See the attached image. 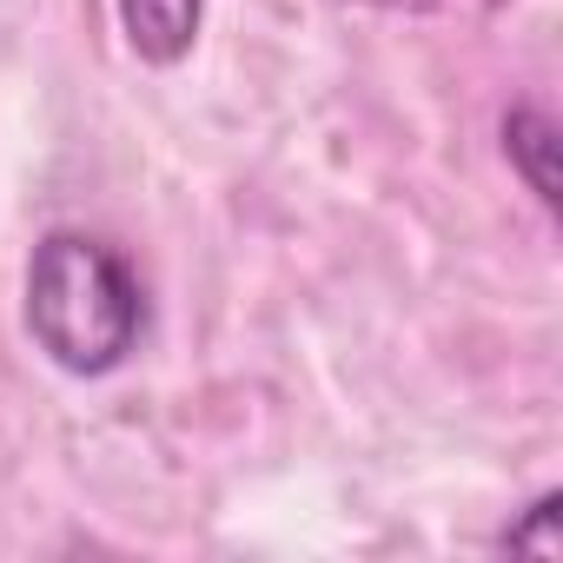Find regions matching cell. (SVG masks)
<instances>
[{
  "instance_id": "cell-1",
  "label": "cell",
  "mask_w": 563,
  "mask_h": 563,
  "mask_svg": "<svg viewBox=\"0 0 563 563\" xmlns=\"http://www.w3.org/2000/svg\"><path fill=\"white\" fill-rule=\"evenodd\" d=\"M146 325V299L140 278L126 272V258L87 232H47L34 245L27 265V332L34 345L74 372V378H100L113 372Z\"/></svg>"
},
{
  "instance_id": "cell-2",
  "label": "cell",
  "mask_w": 563,
  "mask_h": 563,
  "mask_svg": "<svg viewBox=\"0 0 563 563\" xmlns=\"http://www.w3.org/2000/svg\"><path fill=\"white\" fill-rule=\"evenodd\" d=\"M199 14H206V0H120L126 47H133L146 67L186 60V47H192V34H199Z\"/></svg>"
},
{
  "instance_id": "cell-3",
  "label": "cell",
  "mask_w": 563,
  "mask_h": 563,
  "mask_svg": "<svg viewBox=\"0 0 563 563\" xmlns=\"http://www.w3.org/2000/svg\"><path fill=\"white\" fill-rule=\"evenodd\" d=\"M504 153H510V166L523 173V186H530L543 206H556V166H550V153H556V126H550L537 107H517V113L504 120Z\"/></svg>"
},
{
  "instance_id": "cell-4",
  "label": "cell",
  "mask_w": 563,
  "mask_h": 563,
  "mask_svg": "<svg viewBox=\"0 0 563 563\" xmlns=\"http://www.w3.org/2000/svg\"><path fill=\"white\" fill-rule=\"evenodd\" d=\"M556 504H563L556 490H550V497H537V504H530V517H523L517 530H504V550H537V556H563V530H556V517H563V510H556Z\"/></svg>"
},
{
  "instance_id": "cell-5",
  "label": "cell",
  "mask_w": 563,
  "mask_h": 563,
  "mask_svg": "<svg viewBox=\"0 0 563 563\" xmlns=\"http://www.w3.org/2000/svg\"><path fill=\"white\" fill-rule=\"evenodd\" d=\"M444 8H457V14H484V8H497V0H444Z\"/></svg>"
}]
</instances>
